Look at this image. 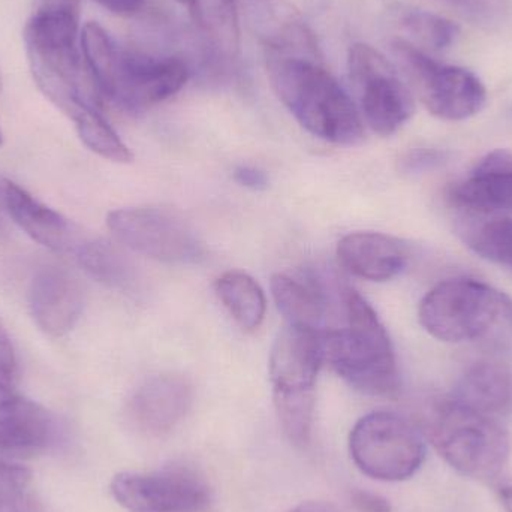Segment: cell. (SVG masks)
I'll return each instance as SVG.
<instances>
[{
    "label": "cell",
    "instance_id": "6da1fadb",
    "mask_svg": "<svg viewBox=\"0 0 512 512\" xmlns=\"http://www.w3.org/2000/svg\"><path fill=\"white\" fill-rule=\"evenodd\" d=\"M81 0H41L24 27L33 80L69 119L99 108L101 93L81 57Z\"/></svg>",
    "mask_w": 512,
    "mask_h": 512
},
{
    "label": "cell",
    "instance_id": "7a4b0ae2",
    "mask_svg": "<svg viewBox=\"0 0 512 512\" xmlns=\"http://www.w3.org/2000/svg\"><path fill=\"white\" fill-rule=\"evenodd\" d=\"M84 62L101 96L128 111L167 101L188 83V65L179 57L156 56L117 44L98 23L81 32Z\"/></svg>",
    "mask_w": 512,
    "mask_h": 512
},
{
    "label": "cell",
    "instance_id": "3957f363",
    "mask_svg": "<svg viewBox=\"0 0 512 512\" xmlns=\"http://www.w3.org/2000/svg\"><path fill=\"white\" fill-rule=\"evenodd\" d=\"M267 74L279 101L307 132L337 146L364 140L360 110L322 62L268 53Z\"/></svg>",
    "mask_w": 512,
    "mask_h": 512
},
{
    "label": "cell",
    "instance_id": "277c9868",
    "mask_svg": "<svg viewBox=\"0 0 512 512\" xmlns=\"http://www.w3.org/2000/svg\"><path fill=\"white\" fill-rule=\"evenodd\" d=\"M342 301L348 325L321 330L324 363L360 393L393 396L399 390V370L384 324L354 289L343 288Z\"/></svg>",
    "mask_w": 512,
    "mask_h": 512
},
{
    "label": "cell",
    "instance_id": "5b68a950",
    "mask_svg": "<svg viewBox=\"0 0 512 512\" xmlns=\"http://www.w3.org/2000/svg\"><path fill=\"white\" fill-rule=\"evenodd\" d=\"M427 433L439 456L463 477L493 481L507 468L511 453L507 430L454 397L432 406Z\"/></svg>",
    "mask_w": 512,
    "mask_h": 512
},
{
    "label": "cell",
    "instance_id": "8992f818",
    "mask_svg": "<svg viewBox=\"0 0 512 512\" xmlns=\"http://www.w3.org/2000/svg\"><path fill=\"white\" fill-rule=\"evenodd\" d=\"M418 319L442 342H477L512 330V298L481 280L454 277L424 295Z\"/></svg>",
    "mask_w": 512,
    "mask_h": 512
},
{
    "label": "cell",
    "instance_id": "52a82bcc",
    "mask_svg": "<svg viewBox=\"0 0 512 512\" xmlns=\"http://www.w3.org/2000/svg\"><path fill=\"white\" fill-rule=\"evenodd\" d=\"M324 364L321 330L286 325L274 340L270 379L274 406L286 438L304 447L312 435L315 385Z\"/></svg>",
    "mask_w": 512,
    "mask_h": 512
},
{
    "label": "cell",
    "instance_id": "ba28073f",
    "mask_svg": "<svg viewBox=\"0 0 512 512\" xmlns=\"http://www.w3.org/2000/svg\"><path fill=\"white\" fill-rule=\"evenodd\" d=\"M349 453L367 477L394 483L417 474L426 459V444L406 418L393 412H372L352 429Z\"/></svg>",
    "mask_w": 512,
    "mask_h": 512
},
{
    "label": "cell",
    "instance_id": "9c48e42d",
    "mask_svg": "<svg viewBox=\"0 0 512 512\" xmlns=\"http://www.w3.org/2000/svg\"><path fill=\"white\" fill-rule=\"evenodd\" d=\"M393 53L433 116L460 122L480 113L486 105V87L469 69L441 65L405 39L393 42Z\"/></svg>",
    "mask_w": 512,
    "mask_h": 512
},
{
    "label": "cell",
    "instance_id": "30bf717a",
    "mask_svg": "<svg viewBox=\"0 0 512 512\" xmlns=\"http://www.w3.org/2000/svg\"><path fill=\"white\" fill-rule=\"evenodd\" d=\"M348 71L360 101L361 117L376 134H396L415 111L414 96L393 63L367 44L349 48Z\"/></svg>",
    "mask_w": 512,
    "mask_h": 512
},
{
    "label": "cell",
    "instance_id": "8fae6325",
    "mask_svg": "<svg viewBox=\"0 0 512 512\" xmlns=\"http://www.w3.org/2000/svg\"><path fill=\"white\" fill-rule=\"evenodd\" d=\"M107 225L122 245L147 258L170 264L197 262L203 256L191 225L165 207H129L108 213Z\"/></svg>",
    "mask_w": 512,
    "mask_h": 512
},
{
    "label": "cell",
    "instance_id": "7c38bea8",
    "mask_svg": "<svg viewBox=\"0 0 512 512\" xmlns=\"http://www.w3.org/2000/svg\"><path fill=\"white\" fill-rule=\"evenodd\" d=\"M110 492L131 512H204L210 507L209 486L189 469L120 472L111 480Z\"/></svg>",
    "mask_w": 512,
    "mask_h": 512
},
{
    "label": "cell",
    "instance_id": "4fadbf2b",
    "mask_svg": "<svg viewBox=\"0 0 512 512\" xmlns=\"http://www.w3.org/2000/svg\"><path fill=\"white\" fill-rule=\"evenodd\" d=\"M236 6L240 20L268 53L321 62L315 33L289 0H236Z\"/></svg>",
    "mask_w": 512,
    "mask_h": 512
},
{
    "label": "cell",
    "instance_id": "5bb4252c",
    "mask_svg": "<svg viewBox=\"0 0 512 512\" xmlns=\"http://www.w3.org/2000/svg\"><path fill=\"white\" fill-rule=\"evenodd\" d=\"M29 307L33 321L45 334L51 337L65 336L83 313V288L63 268H42L30 283Z\"/></svg>",
    "mask_w": 512,
    "mask_h": 512
},
{
    "label": "cell",
    "instance_id": "9a60e30c",
    "mask_svg": "<svg viewBox=\"0 0 512 512\" xmlns=\"http://www.w3.org/2000/svg\"><path fill=\"white\" fill-rule=\"evenodd\" d=\"M451 206L477 215L512 213V153L499 149L481 159L471 176L450 186Z\"/></svg>",
    "mask_w": 512,
    "mask_h": 512
},
{
    "label": "cell",
    "instance_id": "2e32d148",
    "mask_svg": "<svg viewBox=\"0 0 512 512\" xmlns=\"http://www.w3.org/2000/svg\"><path fill=\"white\" fill-rule=\"evenodd\" d=\"M191 402V384L183 376L159 375L135 391L128 415L140 432L164 436L183 420Z\"/></svg>",
    "mask_w": 512,
    "mask_h": 512
},
{
    "label": "cell",
    "instance_id": "e0dca14e",
    "mask_svg": "<svg viewBox=\"0 0 512 512\" xmlns=\"http://www.w3.org/2000/svg\"><path fill=\"white\" fill-rule=\"evenodd\" d=\"M57 435L56 417L45 406L15 394L0 400V453L41 454L56 444Z\"/></svg>",
    "mask_w": 512,
    "mask_h": 512
},
{
    "label": "cell",
    "instance_id": "ac0fdd59",
    "mask_svg": "<svg viewBox=\"0 0 512 512\" xmlns=\"http://www.w3.org/2000/svg\"><path fill=\"white\" fill-rule=\"evenodd\" d=\"M2 194L6 212L33 242L54 252H77L80 248V236L62 213L45 206L12 182L3 183Z\"/></svg>",
    "mask_w": 512,
    "mask_h": 512
},
{
    "label": "cell",
    "instance_id": "d6986e66",
    "mask_svg": "<svg viewBox=\"0 0 512 512\" xmlns=\"http://www.w3.org/2000/svg\"><path fill=\"white\" fill-rule=\"evenodd\" d=\"M337 258L354 276L387 282L405 270L409 251L405 243L388 234L354 233L340 240Z\"/></svg>",
    "mask_w": 512,
    "mask_h": 512
},
{
    "label": "cell",
    "instance_id": "ffe728a7",
    "mask_svg": "<svg viewBox=\"0 0 512 512\" xmlns=\"http://www.w3.org/2000/svg\"><path fill=\"white\" fill-rule=\"evenodd\" d=\"M454 399L483 414H507L512 409V372L495 358H483L466 367Z\"/></svg>",
    "mask_w": 512,
    "mask_h": 512
},
{
    "label": "cell",
    "instance_id": "44dd1931",
    "mask_svg": "<svg viewBox=\"0 0 512 512\" xmlns=\"http://www.w3.org/2000/svg\"><path fill=\"white\" fill-rule=\"evenodd\" d=\"M271 294L288 325L321 330L330 312L327 289L313 276L294 279L276 274L271 277Z\"/></svg>",
    "mask_w": 512,
    "mask_h": 512
},
{
    "label": "cell",
    "instance_id": "7402d4cb",
    "mask_svg": "<svg viewBox=\"0 0 512 512\" xmlns=\"http://www.w3.org/2000/svg\"><path fill=\"white\" fill-rule=\"evenodd\" d=\"M188 9L195 26L213 53L234 60L242 51L236 0H177Z\"/></svg>",
    "mask_w": 512,
    "mask_h": 512
},
{
    "label": "cell",
    "instance_id": "603a6c76",
    "mask_svg": "<svg viewBox=\"0 0 512 512\" xmlns=\"http://www.w3.org/2000/svg\"><path fill=\"white\" fill-rule=\"evenodd\" d=\"M215 291L243 330L254 331L264 321L267 300L254 277L243 271H227L216 279Z\"/></svg>",
    "mask_w": 512,
    "mask_h": 512
},
{
    "label": "cell",
    "instance_id": "cb8c5ba5",
    "mask_svg": "<svg viewBox=\"0 0 512 512\" xmlns=\"http://www.w3.org/2000/svg\"><path fill=\"white\" fill-rule=\"evenodd\" d=\"M466 246L487 261L512 268V218L468 219L460 228Z\"/></svg>",
    "mask_w": 512,
    "mask_h": 512
},
{
    "label": "cell",
    "instance_id": "d4e9b609",
    "mask_svg": "<svg viewBox=\"0 0 512 512\" xmlns=\"http://www.w3.org/2000/svg\"><path fill=\"white\" fill-rule=\"evenodd\" d=\"M75 254L78 264L90 277L110 288L128 289L134 283V265L111 243L83 242Z\"/></svg>",
    "mask_w": 512,
    "mask_h": 512
},
{
    "label": "cell",
    "instance_id": "484cf974",
    "mask_svg": "<svg viewBox=\"0 0 512 512\" xmlns=\"http://www.w3.org/2000/svg\"><path fill=\"white\" fill-rule=\"evenodd\" d=\"M72 122L75 123L78 137L81 138L84 146L96 155L120 164L132 161L131 150L123 143L122 138L105 120L98 108L83 111Z\"/></svg>",
    "mask_w": 512,
    "mask_h": 512
},
{
    "label": "cell",
    "instance_id": "4316f807",
    "mask_svg": "<svg viewBox=\"0 0 512 512\" xmlns=\"http://www.w3.org/2000/svg\"><path fill=\"white\" fill-rule=\"evenodd\" d=\"M406 32L432 51L447 50L456 42L459 27L447 18L426 11H412L403 17Z\"/></svg>",
    "mask_w": 512,
    "mask_h": 512
},
{
    "label": "cell",
    "instance_id": "83f0119b",
    "mask_svg": "<svg viewBox=\"0 0 512 512\" xmlns=\"http://www.w3.org/2000/svg\"><path fill=\"white\" fill-rule=\"evenodd\" d=\"M460 17L484 30H501L512 18L511 0H451Z\"/></svg>",
    "mask_w": 512,
    "mask_h": 512
},
{
    "label": "cell",
    "instance_id": "f1b7e54d",
    "mask_svg": "<svg viewBox=\"0 0 512 512\" xmlns=\"http://www.w3.org/2000/svg\"><path fill=\"white\" fill-rule=\"evenodd\" d=\"M32 472L20 463L11 462L0 454V511L11 507L27 489Z\"/></svg>",
    "mask_w": 512,
    "mask_h": 512
},
{
    "label": "cell",
    "instance_id": "f546056e",
    "mask_svg": "<svg viewBox=\"0 0 512 512\" xmlns=\"http://www.w3.org/2000/svg\"><path fill=\"white\" fill-rule=\"evenodd\" d=\"M447 162V153L435 149H418L403 158L402 170L406 173H423L435 170Z\"/></svg>",
    "mask_w": 512,
    "mask_h": 512
},
{
    "label": "cell",
    "instance_id": "4dcf8cb0",
    "mask_svg": "<svg viewBox=\"0 0 512 512\" xmlns=\"http://www.w3.org/2000/svg\"><path fill=\"white\" fill-rule=\"evenodd\" d=\"M351 504L358 512H391L390 501L384 496L376 493L367 492V490H355L351 495Z\"/></svg>",
    "mask_w": 512,
    "mask_h": 512
},
{
    "label": "cell",
    "instance_id": "1f68e13d",
    "mask_svg": "<svg viewBox=\"0 0 512 512\" xmlns=\"http://www.w3.org/2000/svg\"><path fill=\"white\" fill-rule=\"evenodd\" d=\"M234 180L239 183L240 186L252 189V191H262L267 189L268 177L264 171L258 170V168L248 167V165H242L234 170Z\"/></svg>",
    "mask_w": 512,
    "mask_h": 512
},
{
    "label": "cell",
    "instance_id": "d6a6232c",
    "mask_svg": "<svg viewBox=\"0 0 512 512\" xmlns=\"http://www.w3.org/2000/svg\"><path fill=\"white\" fill-rule=\"evenodd\" d=\"M110 12L119 15H132L143 8L144 0H95Z\"/></svg>",
    "mask_w": 512,
    "mask_h": 512
},
{
    "label": "cell",
    "instance_id": "836d02e7",
    "mask_svg": "<svg viewBox=\"0 0 512 512\" xmlns=\"http://www.w3.org/2000/svg\"><path fill=\"white\" fill-rule=\"evenodd\" d=\"M288 512H340L334 505L327 502L309 501L291 508Z\"/></svg>",
    "mask_w": 512,
    "mask_h": 512
},
{
    "label": "cell",
    "instance_id": "e575fe53",
    "mask_svg": "<svg viewBox=\"0 0 512 512\" xmlns=\"http://www.w3.org/2000/svg\"><path fill=\"white\" fill-rule=\"evenodd\" d=\"M499 499L505 511L512 512V481L501 484L498 489Z\"/></svg>",
    "mask_w": 512,
    "mask_h": 512
},
{
    "label": "cell",
    "instance_id": "d590c367",
    "mask_svg": "<svg viewBox=\"0 0 512 512\" xmlns=\"http://www.w3.org/2000/svg\"><path fill=\"white\" fill-rule=\"evenodd\" d=\"M3 144V134H2V129H0V146H2Z\"/></svg>",
    "mask_w": 512,
    "mask_h": 512
},
{
    "label": "cell",
    "instance_id": "8d00e7d4",
    "mask_svg": "<svg viewBox=\"0 0 512 512\" xmlns=\"http://www.w3.org/2000/svg\"><path fill=\"white\" fill-rule=\"evenodd\" d=\"M0 90H2V75H0Z\"/></svg>",
    "mask_w": 512,
    "mask_h": 512
}]
</instances>
